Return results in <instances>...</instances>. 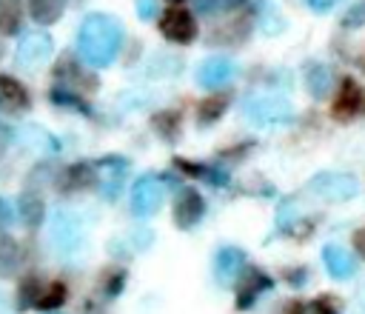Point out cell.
Returning a JSON list of instances; mask_svg holds the SVG:
<instances>
[{
  "instance_id": "d6a6232c",
  "label": "cell",
  "mask_w": 365,
  "mask_h": 314,
  "mask_svg": "<svg viewBox=\"0 0 365 314\" xmlns=\"http://www.w3.org/2000/svg\"><path fill=\"white\" fill-rule=\"evenodd\" d=\"M354 248H356V254L365 260V228H359V231L354 234Z\"/></svg>"
},
{
  "instance_id": "44dd1931",
  "label": "cell",
  "mask_w": 365,
  "mask_h": 314,
  "mask_svg": "<svg viewBox=\"0 0 365 314\" xmlns=\"http://www.w3.org/2000/svg\"><path fill=\"white\" fill-rule=\"evenodd\" d=\"M17 263H20V248H17V243H14L6 231H0V277H9V274L17 268Z\"/></svg>"
},
{
  "instance_id": "7c38bea8",
  "label": "cell",
  "mask_w": 365,
  "mask_h": 314,
  "mask_svg": "<svg viewBox=\"0 0 365 314\" xmlns=\"http://www.w3.org/2000/svg\"><path fill=\"white\" fill-rule=\"evenodd\" d=\"M265 288H271V280L259 268H245V274L240 277V288H237V308H251L254 300Z\"/></svg>"
},
{
  "instance_id": "2e32d148",
  "label": "cell",
  "mask_w": 365,
  "mask_h": 314,
  "mask_svg": "<svg viewBox=\"0 0 365 314\" xmlns=\"http://www.w3.org/2000/svg\"><path fill=\"white\" fill-rule=\"evenodd\" d=\"M0 97H3V103H6L9 108H14V111L29 108V91H26L14 77H9V74H0Z\"/></svg>"
},
{
  "instance_id": "8992f818",
  "label": "cell",
  "mask_w": 365,
  "mask_h": 314,
  "mask_svg": "<svg viewBox=\"0 0 365 314\" xmlns=\"http://www.w3.org/2000/svg\"><path fill=\"white\" fill-rule=\"evenodd\" d=\"M365 111V91L354 77H342L334 100H331V114L336 120H354L356 114Z\"/></svg>"
},
{
  "instance_id": "83f0119b",
  "label": "cell",
  "mask_w": 365,
  "mask_h": 314,
  "mask_svg": "<svg viewBox=\"0 0 365 314\" xmlns=\"http://www.w3.org/2000/svg\"><path fill=\"white\" fill-rule=\"evenodd\" d=\"M123 280H125V274H123L120 268L108 271V274H106V294H117V291L123 288Z\"/></svg>"
},
{
  "instance_id": "f546056e",
  "label": "cell",
  "mask_w": 365,
  "mask_h": 314,
  "mask_svg": "<svg viewBox=\"0 0 365 314\" xmlns=\"http://www.w3.org/2000/svg\"><path fill=\"white\" fill-rule=\"evenodd\" d=\"M311 311H314V314H339V311L334 308V300H331V297H317L314 305H311Z\"/></svg>"
},
{
  "instance_id": "ffe728a7",
  "label": "cell",
  "mask_w": 365,
  "mask_h": 314,
  "mask_svg": "<svg viewBox=\"0 0 365 314\" xmlns=\"http://www.w3.org/2000/svg\"><path fill=\"white\" fill-rule=\"evenodd\" d=\"M20 23H23L20 0H0V31L14 34V31H20Z\"/></svg>"
},
{
  "instance_id": "277c9868",
  "label": "cell",
  "mask_w": 365,
  "mask_h": 314,
  "mask_svg": "<svg viewBox=\"0 0 365 314\" xmlns=\"http://www.w3.org/2000/svg\"><path fill=\"white\" fill-rule=\"evenodd\" d=\"M160 31H163L165 40L185 46V43H191V40L197 37L194 14H191L188 9H182V6H171V9H165V14L160 17Z\"/></svg>"
},
{
  "instance_id": "603a6c76",
  "label": "cell",
  "mask_w": 365,
  "mask_h": 314,
  "mask_svg": "<svg viewBox=\"0 0 365 314\" xmlns=\"http://www.w3.org/2000/svg\"><path fill=\"white\" fill-rule=\"evenodd\" d=\"M154 128L163 140H177L180 137V114L177 111H160L154 114Z\"/></svg>"
},
{
  "instance_id": "5bb4252c",
  "label": "cell",
  "mask_w": 365,
  "mask_h": 314,
  "mask_svg": "<svg viewBox=\"0 0 365 314\" xmlns=\"http://www.w3.org/2000/svg\"><path fill=\"white\" fill-rule=\"evenodd\" d=\"M94 168L91 166H83V163H77V166H68L63 174H60V188L66 191V194H74V191H86V188H91L94 186Z\"/></svg>"
},
{
  "instance_id": "7a4b0ae2",
  "label": "cell",
  "mask_w": 365,
  "mask_h": 314,
  "mask_svg": "<svg viewBox=\"0 0 365 314\" xmlns=\"http://www.w3.org/2000/svg\"><path fill=\"white\" fill-rule=\"evenodd\" d=\"M308 191L325 203H345V200L356 197L359 183L354 174H345V171H322L308 180Z\"/></svg>"
},
{
  "instance_id": "484cf974",
  "label": "cell",
  "mask_w": 365,
  "mask_h": 314,
  "mask_svg": "<svg viewBox=\"0 0 365 314\" xmlns=\"http://www.w3.org/2000/svg\"><path fill=\"white\" fill-rule=\"evenodd\" d=\"M234 6H242V0H197V9L202 14H214V11H228Z\"/></svg>"
},
{
  "instance_id": "d6986e66",
  "label": "cell",
  "mask_w": 365,
  "mask_h": 314,
  "mask_svg": "<svg viewBox=\"0 0 365 314\" xmlns=\"http://www.w3.org/2000/svg\"><path fill=\"white\" fill-rule=\"evenodd\" d=\"M66 9V0H29V11L34 17V23H54Z\"/></svg>"
},
{
  "instance_id": "3957f363",
  "label": "cell",
  "mask_w": 365,
  "mask_h": 314,
  "mask_svg": "<svg viewBox=\"0 0 365 314\" xmlns=\"http://www.w3.org/2000/svg\"><path fill=\"white\" fill-rule=\"evenodd\" d=\"M242 111L257 126H277V123H285L294 114V106L285 97H277V94H257V97L245 100Z\"/></svg>"
},
{
  "instance_id": "6da1fadb",
  "label": "cell",
  "mask_w": 365,
  "mask_h": 314,
  "mask_svg": "<svg viewBox=\"0 0 365 314\" xmlns=\"http://www.w3.org/2000/svg\"><path fill=\"white\" fill-rule=\"evenodd\" d=\"M123 46V29L108 14H88L77 31V51L91 66H108Z\"/></svg>"
},
{
  "instance_id": "ac0fdd59",
  "label": "cell",
  "mask_w": 365,
  "mask_h": 314,
  "mask_svg": "<svg viewBox=\"0 0 365 314\" xmlns=\"http://www.w3.org/2000/svg\"><path fill=\"white\" fill-rule=\"evenodd\" d=\"M43 211H46V206H43V197H40L37 191H23V194H20L17 214H20V220H23L29 228H34V226L43 220Z\"/></svg>"
},
{
  "instance_id": "9c48e42d",
  "label": "cell",
  "mask_w": 365,
  "mask_h": 314,
  "mask_svg": "<svg viewBox=\"0 0 365 314\" xmlns=\"http://www.w3.org/2000/svg\"><path fill=\"white\" fill-rule=\"evenodd\" d=\"M234 71L237 69H234V63L228 57H208L197 69V83L202 88H220L234 77Z\"/></svg>"
},
{
  "instance_id": "8fae6325",
  "label": "cell",
  "mask_w": 365,
  "mask_h": 314,
  "mask_svg": "<svg viewBox=\"0 0 365 314\" xmlns=\"http://www.w3.org/2000/svg\"><path fill=\"white\" fill-rule=\"evenodd\" d=\"M54 77H57V83L63 86V88H71V91H83V88H94L97 83H94V77L91 74H86L80 66H77V60L74 57H63L57 66H54Z\"/></svg>"
},
{
  "instance_id": "9a60e30c",
  "label": "cell",
  "mask_w": 365,
  "mask_h": 314,
  "mask_svg": "<svg viewBox=\"0 0 365 314\" xmlns=\"http://www.w3.org/2000/svg\"><path fill=\"white\" fill-rule=\"evenodd\" d=\"M242 260H245V254H242L240 248H231V245L222 248V251L217 254V260H214V271H217L220 283H231V280L240 274Z\"/></svg>"
},
{
  "instance_id": "f35d334b",
  "label": "cell",
  "mask_w": 365,
  "mask_h": 314,
  "mask_svg": "<svg viewBox=\"0 0 365 314\" xmlns=\"http://www.w3.org/2000/svg\"><path fill=\"white\" fill-rule=\"evenodd\" d=\"M3 54H6V49H3V43H0V57H3Z\"/></svg>"
},
{
  "instance_id": "f1b7e54d",
  "label": "cell",
  "mask_w": 365,
  "mask_h": 314,
  "mask_svg": "<svg viewBox=\"0 0 365 314\" xmlns=\"http://www.w3.org/2000/svg\"><path fill=\"white\" fill-rule=\"evenodd\" d=\"M134 6H137L140 20H151L157 14V0H134Z\"/></svg>"
},
{
  "instance_id": "30bf717a",
  "label": "cell",
  "mask_w": 365,
  "mask_h": 314,
  "mask_svg": "<svg viewBox=\"0 0 365 314\" xmlns=\"http://www.w3.org/2000/svg\"><path fill=\"white\" fill-rule=\"evenodd\" d=\"M202 211H205L202 197H200L194 188H182L180 197H177V203H174V223H177L180 228H194V226L200 223Z\"/></svg>"
},
{
  "instance_id": "8d00e7d4",
  "label": "cell",
  "mask_w": 365,
  "mask_h": 314,
  "mask_svg": "<svg viewBox=\"0 0 365 314\" xmlns=\"http://www.w3.org/2000/svg\"><path fill=\"white\" fill-rule=\"evenodd\" d=\"M171 3H174V6H180V3H185V0H171Z\"/></svg>"
},
{
  "instance_id": "4fadbf2b",
  "label": "cell",
  "mask_w": 365,
  "mask_h": 314,
  "mask_svg": "<svg viewBox=\"0 0 365 314\" xmlns=\"http://www.w3.org/2000/svg\"><path fill=\"white\" fill-rule=\"evenodd\" d=\"M322 260H325L328 274L336 277V280H348L354 274V254L345 251L342 245H325L322 248Z\"/></svg>"
},
{
  "instance_id": "5b68a950",
  "label": "cell",
  "mask_w": 365,
  "mask_h": 314,
  "mask_svg": "<svg viewBox=\"0 0 365 314\" xmlns=\"http://www.w3.org/2000/svg\"><path fill=\"white\" fill-rule=\"evenodd\" d=\"M163 200H165V188H163V183L157 177H140L134 183V188H131V211L137 217L157 214Z\"/></svg>"
},
{
  "instance_id": "cb8c5ba5",
  "label": "cell",
  "mask_w": 365,
  "mask_h": 314,
  "mask_svg": "<svg viewBox=\"0 0 365 314\" xmlns=\"http://www.w3.org/2000/svg\"><path fill=\"white\" fill-rule=\"evenodd\" d=\"M66 285L60 283V280H54V283H48L46 288H43V294H40V300H37V305L34 308H43V311H51V308H57V305H63L66 303Z\"/></svg>"
},
{
  "instance_id": "e0dca14e",
  "label": "cell",
  "mask_w": 365,
  "mask_h": 314,
  "mask_svg": "<svg viewBox=\"0 0 365 314\" xmlns=\"http://www.w3.org/2000/svg\"><path fill=\"white\" fill-rule=\"evenodd\" d=\"M305 88H308L311 97L325 100L328 91H331V71H328V66L314 63V66L308 69V74H305Z\"/></svg>"
},
{
  "instance_id": "ba28073f",
  "label": "cell",
  "mask_w": 365,
  "mask_h": 314,
  "mask_svg": "<svg viewBox=\"0 0 365 314\" xmlns=\"http://www.w3.org/2000/svg\"><path fill=\"white\" fill-rule=\"evenodd\" d=\"M83 240V228L71 211H57L51 220V243L60 251H74Z\"/></svg>"
},
{
  "instance_id": "52a82bcc",
  "label": "cell",
  "mask_w": 365,
  "mask_h": 314,
  "mask_svg": "<svg viewBox=\"0 0 365 314\" xmlns=\"http://www.w3.org/2000/svg\"><path fill=\"white\" fill-rule=\"evenodd\" d=\"M54 54L51 49V37L46 31H31L20 40L17 46V63L26 66V69H34V66H43L48 57Z\"/></svg>"
},
{
  "instance_id": "d4e9b609",
  "label": "cell",
  "mask_w": 365,
  "mask_h": 314,
  "mask_svg": "<svg viewBox=\"0 0 365 314\" xmlns=\"http://www.w3.org/2000/svg\"><path fill=\"white\" fill-rule=\"evenodd\" d=\"M225 106H228V97H225V94L205 97V100L197 106V117H200V123H214V120L225 111Z\"/></svg>"
},
{
  "instance_id": "4dcf8cb0",
  "label": "cell",
  "mask_w": 365,
  "mask_h": 314,
  "mask_svg": "<svg viewBox=\"0 0 365 314\" xmlns=\"http://www.w3.org/2000/svg\"><path fill=\"white\" fill-rule=\"evenodd\" d=\"M305 277H308V271H305V268H288V271H285V280H288L291 285H302V283H305Z\"/></svg>"
},
{
  "instance_id": "4316f807",
  "label": "cell",
  "mask_w": 365,
  "mask_h": 314,
  "mask_svg": "<svg viewBox=\"0 0 365 314\" xmlns=\"http://www.w3.org/2000/svg\"><path fill=\"white\" fill-rule=\"evenodd\" d=\"M342 26L351 29V26H365V0H359L345 17H342Z\"/></svg>"
},
{
  "instance_id": "d590c367",
  "label": "cell",
  "mask_w": 365,
  "mask_h": 314,
  "mask_svg": "<svg viewBox=\"0 0 365 314\" xmlns=\"http://www.w3.org/2000/svg\"><path fill=\"white\" fill-rule=\"evenodd\" d=\"M6 143H9V134H6V128H3V123H0V157H3V151H6Z\"/></svg>"
},
{
  "instance_id": "836d02e7",
  "label": "cell",
  "mask_w": 365,
  "mask_h": 314,
  "mask_svg": "<svg viewBox=\"0 0 365 314\" xmlns=\"http://www.w3.org/2000/svg\"><path fill=\"white\" fill-rule=\"evenodd\" d=\"M305 3H308L314 11H328V9H331V6H336L339 0H305Z\"/></svg>"
},
{
  "instance_id": "e575fe53",
  "label": "cell",
  "mask_w": 365,
  "mask_h": 314,
  "mask_svg": "<svg viewBox=\"0 0 365 314\" xmlns=\"http://www.w3.org/2000/svg\"><path fill=\"white\" fill-rule=\"evenodd\" d=\"M282 314H305V303H288Z\"/></svg>"
},
{
  "instance_id": "1f68e13d",
  "label": "cell",
  "mask_w": 365,
  "mask_h": 314,
  "mask_svg": "<svg viewBox=\"0 0 365 314\" xmlns=\"http://www.w3.org/2000/svg\"><path fill=\"white\" fill-rule=\"evenodd\" d=\"M11 217H14V214H11V206L0 197V228H3V226H9V223H11Z\"/></svg>"
},
{
  "instance_id": "74e56055",
  "label": "cell",
  "mask_w": 365,
  "mask_h": 314,
  "mask_svg": "<svg viewBox=\"0 0 365 314\" xmlns=\"http://www.w3.org/2000/svg\"><path fill=\"white\" fill-rule=\"evenodd\" d=\"M359 63H362V69H365V54H362V57H359Z\"/></svg>"
},
{
  "instance_id": "7402d4cb",
  "label": "cell",
  "mask_w": 365,
  "mask_h": 314,
  "mask_svg": "<svg viewBox=\"0 0 365 314\" xmlns=\"http://www.w3.org/2000/svg\"><path fill=\"white\" fill-rule=\"evenodd\" d=\"M43 288H46L43 280L34 277V274H29V277L20 283V288H17V305H20V308H31V305H37Z\"/></svg>"
}]
</instances>
